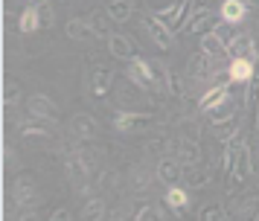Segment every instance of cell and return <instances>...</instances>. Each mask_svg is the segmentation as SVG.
I'll list each match as a JSON object with an SVG mask.
<instances>
[{"instance_id":"obj_27","label":"cell","mask_w":259,"mask_h":221,"mask_svg":"<svg viewBox=\"0 0 259 221\" xmlns=\"http://www.w3.org/2000/svg\"><path fill=\"white\" fill-rule=\"evenodd\" d=\"M131 0H111L108 3V18L111 21H117V23H125V21H131Z\"/></svg>"},{"instance_id":"obj_1","label":"cell","mask_w":259,"mask_h":221,"mask_svg":"<svg viewBox=\"0 0 259 221\" xmlns=\"http://www.w3.org/2000/svg\"><path fill=\"white\" fill-rule=\"evenodd\" d=\"M224 146H230L233 149V160H230V186L239 184V181H247L250 172H253V157H250V146L245 143V134L239 131L236 137H230Z\"/></svg>"},{"instance_id":"obj_19","label":"cell","mask_w":259,"mask_h":221,"mask_svg":"<svg viewBox=\"0 0 259 221\" xmlns=\"http://www.w3.org/2000/svg\"><path fill=\"white\" fill-rule=\"evenodd\" d=\"M70 134L76 140H91L96 134V119L91 114H76L70 119Z\"/></svg>"},{"instance_id":"obj_12","label":"cell","mask_w":259,"mask_h":221,"mask_svg":"<svg viewBox=\"0 0 259 221\" xmlns=\"http://www.w3.org/2000/svg\"><path fill=\"white\" fill-rule=\"evenodd\" d=\"M26 105H29V114L44 116V119H59V105L53 102L50 96H44V93H32Z\"/></svg>"},{"instance_id":"obj_2","label":"cell","mask_w":259,"mask_h":221,"mask_svg":"<svg viewBox=\"0 0 259 221\" xmlns=\"http://www.w3.org/2000/svg\"><path fill=\"white\" fill-rule=\"evenodd\" d=\"M128 79L140 87V91H160V81H157V76H154V67H152V61H146V58H131L128 61Z\"/></svg>"},{"instance_id":"obj_24","label":"cell","mask_w":259,"mask_h":221,"mask_svg":"<svg viewBox=\"0 0 259 221\" xmlns=\"http://www.w3.org/2000/svg\"><path fill=\"white\" fill-rule=\"evenodd\" d=\"M178 160L184 163V166H195L201 163V146L195 140H178Z\"/></svg>"},{"instance_id":"obj_29","label":"cell","mask_w":259,"mask_h":221,"mask_svg":"<svg viewBox=\"0 0 259 221\" xmlns=\"http://www.w3.org/2000/svg\"><path fill=\"white\" fill-rule=\"evenodd\" d=\"M82 218H105V201L102 198H91L88 204L82 207Z\"/></svg>"},{"instance_id":"obj_3","label":"cell","mask_w":259,"mask_h":221,"mask_svg":"<svg viewBox=\"0 0 259 221\" xmlns=\"http://www.w3.org/2000/svg\"><path fill=\"white\" fill-rule=\"evenodd\" d=\"M12 201L18 209H26V207H35L38 204V186H35V178L32 174H18L15 178Z\"/></svg>"},{"instance_id":"obj_15","label":"cell","mask_w":259,"mask_h":221,"mask_svg":"<svg viewBox=\"0 0 259 221\" xmlns=\"http://www.w3.org/2000/svg\"><path fill=\"white\" fill-rule=\"evenodd\" d=\"M230 58H253V35L250 32H236L230 38Z\"/></svg>"},{"instance_id":"obj_14","label":"cell","mask_w":259,"mask_h":221,"mask_svg":"<svg viewBox=\"0 0 259 221\" xmlns=\"http://www.w3.org/2000/svg\"><path fill=\"white\" fill-rule=\"evenodd\" d=\"M247 122L253 131L259 128V73H253V79L247 81Z\"/></svg>"},{"instance_id":"obj_28","label":"cell","mask_w":259,"mask_h":221,"mask_svg":"<svg viewBox=\"0 0 259 221\" xmlns=\"http://www.w3.org/2000/svg\"><path fill=\"white\" fill-rule=\"evenodd\" d=\"M230 215H236V218H256L259 215V198L247 195L245 201H236V207Z\"/></svg>"},{"instance_id":"obj_16","label":"cell","mask_w":259,"mask_h":221,"mask_svg":"<svg viewBox=\"0 0 259 221\" xmlns=\"http://www.w3.org/2000/svg\"><path fill=\"white\" fill-rule=\"evenodd\" d=\"M230 81L239 84V81H250L253 79V73H256V61L253 58H233L230 61Z\"/></svg>"},{"instance_id":"obj_4","label":"cell","mask_w":259,"mask_h":221,"mask_svg":"<svg viewBox=\"0 0 259 221\" xmlns=\"http://www.w3.org/2000/svg\"><path fill=\"white\" fill-rule=\"evenodd\" d=\"M143 29L152 35V41L160 47V50H169V47L175 44V35H172V29H169V26H166L157 15H146V18H143Z\"/></svg>"},{"instance_id":"obj_8","label":"cell","mask_w":259,"mask_h":221,"mask_svg":"<svg viewBox=\"0 0 259 221\" xmlns=\"http://www.w3.org/2000/svg\"><path fill=\"white\" fill-rule=\"evenodd\" d=\"M154 119L149 114H140V111H119L114 116V128L122 131V134H128V131H137V128H149Z\"/></svg>"},{"instance_id":"obj_17","label":"cell","mask_w":259,"mask_h":221,"mask_svg":"<svg viewBox=\"0 0 259 221\" xmlns=\"http://www.w3.org/2000/svg\"><path fill=\"white\" fill-rule=\"evenodd\" d=\"M201 50H204V53H207L210 58H215V61H219V58H227V56H230V50H227V41H222L219 35L212 32V29L201 35Z\"/></svg>"},{"instance_id":"obj_33","label":"cell","mask_w":259,"mask_h":221,"mask_svg":"<svg viewBox=\"0 0 259 221\" xmlns=\"http://www.w3.org/2000/svg\"><path fill=\"white\" fill-rule=\"evenodd\" d=\"M163 91H169L175 99H181L184 96V84H181V76H175L172 70L166 73V81H163Z\"/></svg>"},{"instance_id":"obj_23","label":"cell","mask_w":259,"mask_h":221,"mask_svg":"<svg viewBox=\"0 0 259 221\" xmlns=\"http://www.w3.org/2000/svg\"><path fill=\"white\" fill-rule=\"evenodd\" d=\"M239 131H242V119H239V114L224 116V119H219V122H215V128H212L215 140H222V143H227L230 137H236Z\"/></svg>"},{"instance_id":"obj_34","label":"cell","mask_w":259,"mask_h":221,"mask_svg":"<svg viewBox=\"0 0 259 221\" xmlns=\"http://www.w3.org/2000/svg\"><path fill=\"white\" fill-rule=\"evenodd\" d=\"M146 149H149V154H157V157H160V154L169 149V140H166V137H152Z\"/></svg>"},{"instance_id":"obj_13","label":"cell","mask_w":259,"mask_h":221,"mask_svg":"<svg viewBox=\"0 0 259 221\" xmlns=\"http://www.w3.org/2000/svg\"><path fill=\"white\" fill-rule=\"evenodd\" d=\"M219 18L227 23H242L247 18V0H222Z\"/></svg>"},{"instance_id":"obj_22","label":"cell","mask_w":259,"mask_h":221,"mask_svg":"<svg viewBox=\"0 0 259 221\" xmlns=\"http://www.w3.org/2000/svg\"><path fill=\"white\" fill-rule=\"evenodd\" d=\"M108 50H111V56L114 58L125 61V64L134 58V47H131V41L125 38V35H119V32H114L111 38H108Z\"/></svg>"},{"instance_id":"obj_25","label":"cell","mask_w":259,"mask_h":221,"mask_svg":"<svg viewBox=\"0 0 259 221\" xmlns=\"http://www.w3.org/2000/svg\"><path fill=\"white\" fill-rule=\"evenodd\" d=\"M215 26V18H212V9L210 12H189L187 18V32H204V29H212Z\"/></svg>"},{"instance_id":"obj_38","label":"cell","mask_w":259,"mask_h":221,"mask_svg":"<svg viewBox=\"0 0 259 221\" xmlns=\"http://www.w3.org/2000/svg\"><path fill=\"white\" fill-rule=\"evenodd\" d=\"M94 29H96V35H99V38H111V35H108V21L105 18H94Z\"/></svg>"},{"instance_id":"obj_35","label":"cell","mask_w":259,"mask_h":221,"mask_svg":"<svg viewBox=\"0 0 259 221\" xmlns=\"http://www.w3.org/2000/svg\"><path fill=\"white\" fill-rule=\"evenodd\" d=\"M212 32H215V35H219V38H222V41H227V44H230V38H233V29H230V23H227V21H219V23H215V26H212Z\"/></svg>"},{"instance_id":"obj_5","label":"cell","mask_w":259,"mask_h":221,"mask_svg":"<svg viewBox=\"0 0 259 221\" xmlns=\"http://www.w3.org/2000/svg\"><path fill=\"white\" fill-rule=\"evenodd\" d=\"M227 99H230V81H215L210 91L201 96L198 111L201 114H210V111H215V108L227 105Z\"/></svg>"},{"instance_id":"obj_11","label":"cell","mask_w":259,"mask_h":221,"mask_svg":"<svg viewBox=\"0 0 259 221\" xmlns=\"http://www.w3.org/2000/svg\"><path fill=\"white\" fill-rule=\"evenodd\" d=\"M111 87H114V70L96 67L94 73H91V96L105 99L108 93H111Z\"/></svg>"},{"instance_id":"obj_7","label":"cell","mask_w":259,"mask_h":221,"mask_svg":"<svg viewBox=\"0 0 259 221\" xmlns=\"http://www.w3.org/2000/svg\"><path fill=\"white\" fill-rule=\"evenodd\" d=\"M41 26H44V6H41V3H29V6L21 12V18H18V32L32 35V32H38Z\"/></svg>"},{"instance_id":"obj_26","label":"cell","mask_w":259,"mask_h":221,"mask_svg":"<svg viewBox=\"0 0 259 221\" xmlns=\"http://www.w3.org/2000/svg\"><path fill=\"white\" fill-rule=\"evenodd\" d=\"M47 122H53V119H44V116L32 114V119H26V122H24L21 134H24V137H50V134H53V128H50Z\"/></svg>"},{"instance_id":"obj_30","label":"cell","mask_w":259,"mask_h":221,"mask_svg":"<svg viewBox=\"0 0 259 221\" xmlns=\"http://www.w3.org/2000/svg\"><path fill=\"white\" fill-rule=\"evenodd\" d=\"M134 218L137 221H154V218H166V212L160 207H154V204H140V207L134 209Z\"/></svg>"},{"instance_id":"obj_10","label":"cell","mask_w":259,"mask_h":221,"mask_svg":"<svg viewBox=\"0 0 259 221\" xmlns=\"http://www.w3.org/2000/svg\"><path fill=\"white\" fill-rule=\"evenodd\" d=\"M215 58H210L204 50H201L198 56H192L189 58V64H187V76L189 79H195V81H204V79H210L212 73H215V64H212Z\"/></svg>"},{"instance_id":"obj_39","label":"cell","mask_w":259,"mask_h":221,"mask_svg":"<svg viewBox=\"0 0 259 221\" xmlns=\"http://www.w3.org/2000/svg\"><path fill=\"white\" fill-rule=\"evenodd\" d=\"M50 218H53V221H70L73 215H70V209L61 207V209H53V215H50Z\"/></svg>"},{"instance_id":"obj_9","label":"cell","mask_w":259,"mask_h":221,"mask_svg":"<svg viewBox=\"0 0 259 221\" xmlns=\"http://www.w3.org/2000/svg\"><path fill=\"white\" fill-rule=\"evenodd\" d=\"M184 163L178 160V157H160V163H157V178L163 181L166 186H175L184 181Z\"/></svg>"},{"instance_id":"obj_37","label":"cell","mask_w":259,"mask_h":221,"mask_svg":"<svg viewBox=\"0 0 259 221\" xmlns=\"http://www.w3.org/2000/svg\"><path fill=\"white\" fill-rule=\"evenodd\" d=\"M149 184H152V174L137 169V172H134V189H143V186H149Z\"/></svg>"},{"instance_id":"obj_21","label":"cell","mask_w":259,"mask_h":221,"mask_svg":"<svg viewBox=\"0 0 259 221\" xmlns=\"http://www.w3.org/2000/svg\"><path fill=\"white\" fill-rule=\"evenodd\" d=\"M163 201H166V207H169V212L172 215H181L184 212V207L189 204V192L184 189V186H169L166 189V195H163Z\"/></svg>"},{"instance_id":"obj_36","label":"cell","mask_w":259,"mask_h":221,"mask_svg":"<svg viewBox=\"0 0 259 221\" xmlns=\"http://www.w3.org/2000/svg\"><path fill=\"white\" fill-rule=\"evenodd\" d=\"M215 9V0H189V12H210Z\"/></svg>"},{"instance_id":"obj_40","label":"cell","mask_w":259,"mask_h":221,"mask_svg":"<svg viewBox=\"0 0 259 221\" xmlns=\"http://www.w3.org/2000/svg\"><path fill=\"white\" fill-rule=\"evenodd\" d=\"M247 6H253V9H259V0H247Z\"/></svg>"},{"instance_id":"obj_18","label":"cell","mask_w":259,"mask_h":221,"mask_svg":"<svg viewBox=\"0 0 259 221\" xmlns=\"http://www.w3.org/2000/svg\"><path fill=\"white\" fill-rule=\"evenodd\" d=\"M212 181V172L207 169V166H187L184 169V186L187 189H201V186H207Z\"/></svg>"},{"instance_id":"obj_6","label":"cell","mask_w":259,"mask_h":221,"mask_svg":"<svg viewBox=\"0 0 259 221\" xmlns=\"http://www.w3.org/2000/svg\"><path fill=\"white\" fill-rule=\"evenodd\" d=\"M154 15H157V18H160L172 32H178V29H184V26H187L189 0H181V3H175V6H166V9H157Z\"/></svg>"},{"instance_id":"obj_20","label":"cell","mask_w":259,"mask_h":221,"mask_svg":"<svg viewBox=\"0 0 259 221\" xmlns=\"http://www.w3.org/2000/svg\"><path fill=\"white\" fill-rule=\"evenodd\" d=\"M67 38H70V41H96L99 35H96V29H94L91 21L73 18V21H67Z\"/></svg>"},{"instance_id":"obj_31","label":"cell","mask_w":259,"mask_h":221,"mask_svg":"<svg viewBox=\"0 0 259 221\" xmlns=\"http://www.w3.org/2000/svg\"><path fill=\"white\" fill-rule=\"evenodd\" d=\"M224 215H227V212H224L222 204H204L201 212H198L201 221H219V218H224Z\"/></svg>"},{"instance_id":"obj_41","label":"cell","mask_w":259,"mask_h":221,"mask_svg":"<svg viewBox=\"0 0 259 221\" xmlns=\"http://www.w3.org/2000/svg\"><path fill=\"white\" fill-rule=\"evenodd\" d=\"M29 3H41V0H29Z\"/></svg>"},{"instance_id":"obj_32","label":"cell","mask_w":259,"mask_h":221,"mask_svg":"<svg viewBox=\"0 0 259 221\" xmlns=\"http://www.w3.org/2000/svg\"><path fill=\"white\" fill-rule=\"evenodd\" d=\"M3 102L9 105V108L21 102V84H18V81H6V84H3Z\"/></svg>"}]
</instances>
